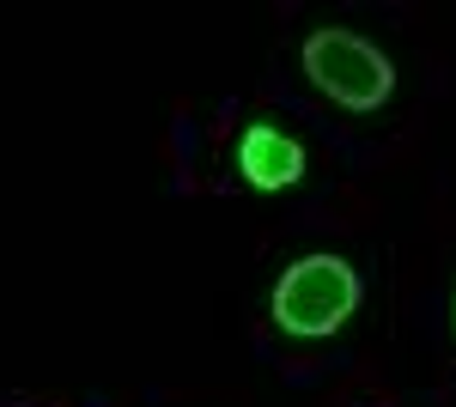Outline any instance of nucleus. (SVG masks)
<instances>
[{"instance_id":"obj_1","label":"nucleus","mask_w":456,"mask_h":407,"mask_svg":"<svg viewBox=\"0 0 456 407\" xmlns=\"http://www.w3.org/2000/svg\"><path fill=\"white\" fill-rule=\"evenodd\" d=\"M353 305H359V280H353V268L341 256H305L274 286V322L286 335H305V340L335 335L353 316Z\"/></svg>"},{"instance_id":"obj_2","label":"nucleus","mask_w":456,"mask_h":407,"mask_svg":"<svg viewBox=\"0 0 456 407\" xmlns=\"http://www.w3.org/2000/svg\"><path fill=\"white\" fill-rule=\"evenodd\" d=\"M305 73L316 79V92H329L341 110H378L395 92V68L353 31H316L305 43Z\"/></svg>"},{"instance_id":"obj_3","label":"nucleus","mask_w":456,"mask_h":407,"mask_svg":"<svg viewBox=\"0 0 456 407\" xmlns=\"http://www.w3.org/2000/svg\"><path fill=\"white\" fill-rule=\"evenodd\" d=\"M238 170H244V183H256V189H286V183L305 176V152H298V140L281 134L274 122H256V128L238 140Z\"/></svg>"}]
</instances>
